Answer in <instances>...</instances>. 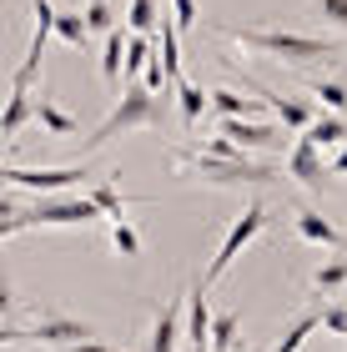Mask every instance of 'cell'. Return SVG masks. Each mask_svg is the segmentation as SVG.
I'll return each instance as SVG.
<instances>
[{
	"label": "cell",
	"instance_id": "9a60e30c",
	"mask_svg": "<svg viewBox=\"0 0 347 352\" xmlns=\"http://www.w3.org/2000/svg\"><path fill=\"white\" fill-rule=\"evenodd\" d=\"M216 131H222V141H232L236 151L272 146V141H277V126H262V121H222Z\"/></svg>",
	"mask_w": 347,
	"mask_h": 352
},
{
	"label": "cell",
	"instance_id": "1f68e13d",
	"mask_svg": "<svg viewBox=\"0 0 347 352\" xmlns=\"http://www.w3.org/2000/svg\"><path fill=\"white\" fill-rule=\"evenodd\" d=\"M197 21H201L197 0H171V25H177V30H192Z\"/></svg>",
	"mask_w": 347,
	"mask_h": 352
},
{
	"label": "cell",
	"instance_id": "e0dca14e",
	"mask_svg": "<svg viewBox=\"0 0 347 352\" xmlns=\"http://www.w3.org/2000/svg\"><path fill=\"white\" fill-rule=\"evenodd\" d=\"M302 141H312V146H347V116H317V121H312L307 126V131H302Z\"/></svg>",
	"mask_w": 347,
	"mask_h": 352
},
{
	"label": "cell",
	"instance_id": "6da1fadb",
	"mask_svg": "<svg viewBox=\"0 0 347 352\" xmlns=\"http://www.w3.org/2000/svg\"><path fill=\"white\" fill-rule=\"evenodd\" d=\"M216 36H227L242 51L287 60V66H312V60H333L342 56V41H317V36H297V30H267V25H216Z\"/></svg>",
	"mask_w": 347,
	"mask_h": 352
},
{
	"label": "cell",
	"instance_id": "4dcf8cb0",
	"mask_svg": "<svg viewBox=\"0 0 347 352\" xmlns=\"http://www.w3.org/2000/svg\"><path fill=\"white\" fill-rule=\"evenodd\" d=\"M317 317H322V327L333 332V338L342 342V352H347V302H333V307H322Z\"/></svg>",
	"mask_w": 347,
	"mask_h": 352
},
{
	"label": "cell",
	"instance_id": "74e56055",
	"mask_svg": "<svg viewBox=\"0 0 347 352\" xmlns=\"http://www.w3.org/2000/svg\"><path fill=\"white\" fill-rule=\"evenodd\" d=\"M232 352H251V347H247V342H236V347H232Z\"/></svg>",
	"mask_w": 347,
	"mask_h": 352
},
{
	"label": "cell",
	"instance_id": "836d02e7",
	"mask_svg": "<svg viewBox=\"0 0 347 352\" xmlns=\"http://www.w3.org/2000/svg\"><path fill=\"white\" fill-rule=\"evenodd\" d=\"M15 312V297H10V277L0 272V317H10Z\"/></svg>",
	"mask_w": 347,
	"mask_h": 352
},
{
	"label": "cell",
	"instance_id": "7a4b0ae2",
	"mask_svg": "<svg viewBox=\"0 0 347 352\" xmlns=\"http://www.w3.org/2000/svg\"><path fill=\"white\" fill-rule=\"evenodd\" d=\"M171 162H177L181 176H192V182H207V186H267L277 182L282 166H267V162H212V156H197L192 146H171Z\"/></svg>",
	"mask_w": 347,
	"mask_h": 352
},
{
	"label": "cell",
	"instance_id": "7402d4cb",
	"mask_svg": "<svg viewBox=\"0 0 347 352\" xmlns=\"http://www.w3.org/2000/svg\"><path fill=\"white\" fill-rule=\"evenodd\" d=\"M146 66H151V36H131L126 41V60H121L126 81L136 86V76H146Z\"/></svg>",
	"mask_w": 347,
	"mask_h": 352
},
{
	"label": "cell",
	"instance_id": "603a6c76",
	"mask_svg": "<svg viewBox=\"0 0 347 352\" xmlns=\"http://www.w3.org/2000/svg\"><path fill=\"white\" fill-rule=\"evenodd\" d=\"M81 21H86V36H111V30H116V10H111V0H86Z\"/></svg>",
	"mask_w": 347,
	"mask_h": 352
},
{
	"label": "cell",
	"instance_id": "d4e9b609",
	"mask_svg": "<svg viewBox=\"0 0 347 352\" xmlns=\"http://www.w3.org/2000/svg\"><path fill=\"white\" fill-rule=\"evenodd\" d=\"M30 206H21L15 197H0V242H5V236H15V232H30Z\"/></svg>",
	"mask_w": 347,
	"mask_h": 352
},
{
	"label": "cell",
	"instance_id": "7c38bea8",
	"mask_svg": "<svg viewBox=\"0 0 347 352\" xmlns=\"http://www.w3.org/2000/svg\"><path fill=\"white\" fill-rule=\"evenodd\" d=\"M181 307L186 297H171L151 322V338H146V352H177V338H181Z\"/></svg>",
	"mask_w": 347,
	"mask_h": 352
},
{
	"label": "cell",
	"instance_id": "f1b7e54d",
	"mask_svg": "<svg viewBox=\"0 0 347 352\" xmlns=\"http://www.w3.org/2000/svg\"><path fill=\"white\" fill-rule=\"evenodd\" d=\"M312 287H317V292H337V287H347V257L322 262L317 272H312Z\"/></svg>",
	"mask_w": 347,
	"mask_h": 352
},
{
	"label": "cell",
	"instance_id": "8992f818",
	"mask_svg": "<svg viewBox=\"0 0 347 352\" xmlns=\"http://www.w3.org/2000/svg\"><path fill=\"white\" fill-rule=\"evenodd\" d=\"M25 217L30 227H91V221H101L91 197H41Z\"/></svg>",
	"mask_w": 347,
	"mask_h": 352
},
{
	"label": "cell",
	"instance_id": "3957f363",
	"mask_svg": "<svg viewBox=\"0 0 347 352\" xmlns=\"http://www.w3.org/2000/svg\"><path fill=\"white\" fill-rule=\"evenodd\" d=\"M141 126H161V101H156L146 86H126L121 101H116V111L81 141V151H101L106 141H116V136H126V131H141Z\"/></svg>",
	"mask_w": 347,
	"mask_h": 352
},
{
	"label": "cell",
	"instance_id": "9c48e42d",
	"mask_svg": "<svg viewBox=\"0 0 347 352\" xmlns=\"http://www.w3.org/2000/svg\"><path fill=\"white\" fill-rule=\"evenodd\" d=\"M287 176L302 191H322V182H327V166H322V151L312 146V141H302L297 136L292 141V151H287Z\"/></svg>",
	"mask_w": 347,
	"mask_h": 352
},
{
	"label": "cell",
	"instance_id": "83f0119b",
	"mask_svg": "<svg viewBox=\"0 0 347 352\" xmlns=\"http://www.w3.org/2000/svg\"><path fill=\"white\" fill-rule=\"evenodd\" d=\"M126 25H131V36H151V30L161 25V10H156V0H131V15H126Z\"/></svg>",
	"mask_w": 347,
	"mask_h": 352
},
{
	"label": "cell",
	"instance_id": "e575fe53",
	"mask_svg": "<svg viewBox=\"0 0 347 352\" xmlns=\"http://www.w3.org/2000/svg\"><path fill=\"white\" fill-rule=\"evenodd\" d=\"M66 352H131V347H111V342H76Z\"/></svg>",
	"mask_w": 347,
	"mask_h": 352
},
{
	"label": "cell",
	"instance_id": "8d00e7d4",
	"mask_svg": "<svg viewBox=\"0 0 347 352\" xmlns=\"http://www.w3.org/2000/svg\"><path fill=\"white\" fill-rule=\"evenodd\" d=\"M5 342H21V327H5V322H0V347H5Z\"/></svg>",
	"mask_w": 347,
	"mask_h": 352
},
{
	"label": "cell",
	"instance_id": "ffe728a7",
	"mask_svg": "<svg viewBox=\"0 0 347 352\" xmlns=\"http://www.w3.org/2000/svg\"><path fill=\"white\" fill-rule=\"evenodd\" d=\"M317 327H322V317H317V312H302V317H297V322L277 338V347H272V352H302V342H307Z\"/></svg>",
	"mask_w": 347,
	"mask_h": 352
},
{
	"label": "cell",
	"instance_id": "ac0fdd59",
	"mask_svg": "<svg viewBox=\"0 0 347 352\" xmlns=\"http://www.w3.org/2000/svg\"><path fill=\"white\" fill-rule=\"evenodd\" d=\"M126 41H131V36H126V30L116 25L111 36H106V45H101V81H106V86H116V81H121V60H126Z\"/></svg>",
	"mask_w": 347,
	"mask_h": 352
},
{
	"label": "cell",
	"instance_id": "cb8c5ba5",
	"mask_svg": "<svg viewBox=\"0 0 347 352\" xmlns=\"http://www.w3.org/2000/svg\"><path fill=\"white\" fill-rule=\"evenodd\" d=\"M177 106H181V121L197 126L201 111H207V91H201L197 81H181V86H177Z\"/></svg>",
	"mask_w": 347,
	"mask_h": 352
},
{
	"label": "cell",
	"instance_id": "30bf717a",
	"mask_svg": "<svg viewBox=\"0 0 347 352\" xmlns=\"http://www.w3.org/2000/svg\"><path fill=\"white\" fill-rule=\"evenodd\" d=\"M186 338H192V352H212V302L201 282H192L186 292Z\"/></svg>",
	"mask_w": 347,
	"mask_h": 352
},
{
	"label": "cell",
	"instance_id": "277c9868",
	"mask_svg": "<svg viewBox=\"0 0 347 352\" xmlns=\"http://www.w3.org/2000/svg\"><path fill=\"white\" fill-rule=\"evenodd\" d=\"M262 227H267V201H251L247 212H242V217H236L232 227H227V236H222V247H216L212 267L201 272L197 282H201V287L212 292V282H216V277H227V272H232V262L242 257V252H247L251 242H257V236H262Z\"/></svg>",
	"mask_w": 347,
	"mask_h": 352
},
{
	"label": "cell",
	"instance_id": "d6986e66",
	"mask_svg": "<svg viewBox=\"0 0 347 352\" xmlns=\"http://www.w3.org/2000/svg\"><path fill=\"white\" fill-rule=\"evenodd\" d=\"M36 121H41L56 141H60V136H76V121H71L66 111H60V106L51 101V91H41V101H36Z\"/></svg>",
	"mask_w": 347,
	"mask_h": 352
},
{
	"label": "cell",
	"instance_id": "4fadbf2b",
	"mask_svg": "<svg viewBox=\"0 0 347 352\" xmlns=\"http://www.w3.org/2000/svg\"><path fill=\"white\" fill-rule=\"evenodd\" d=\"M207 106L216 111V121H251L262 111L257 96H242V91H232V86H216L207 91Z\"/></svg>",
	"mask_w": 347,
	"mask_h": 352
},
{
	"label": "cell",
	"instance_id": "5bb4252c",
	"mask_svg": "<svg viewBox=\"0 0 347 352\" xmlns=\"http://www.w3.org/2000/svg\"><path fill=\"white\" fill-rule=\"evenodd\" d=\"M297 232H302L307 242H317V247H337V252H347V232L337 227V221H327L322 212H312V206H302V212H297Z\"/></svg>",
	"mask_w": 347,
	"mask_h": 352
},
{
	"label": "cell",
	"instance_id": "ba28073f",
	"mask_svg": "<svg viewBox=\"0 0 347 352\" xmlns=\"http://www.w3.org/2000/svg\"><path fill=\"white\" fill-rule=\"evenodd\" d=\"M247 91L257 96L262 106H272L277 116H282V126H287V131H307V126L317 121V106H312L307 96H272V91H267L262 81H247Z\"/></svg>",
	"mask_w": 347,
	"mask_h": 352
},
{
	"label": "cell",
	"instance_id": "f35d334b",
	"mask_svg": "<svg viewBox=\"0 0 347 352\" xmlns=\"http://www.w3.org/2000/svg\"><path fill=\"white\" fill-rule=\"evenodd\" d=\"M342 297H347V287H342Z\"/></svg>",
	"mask_w": 347,
	"mask_h": 352
},
{
	"label": "cell",
	"instance_id": "484cf974",
	"mask_svg": "<svg viewBox=\"0 0 347 352\" xmlns=\"http://www.w3.org/2000/svg\"><path fill=\"white\" fill-rule=\"evenodd\" d=\"M307 91L327 106V116H347V86L342 81H307Z\"/></svg>",
	"mask_w": 347,
	"mask_h": 352
},
{
	"label": "cell",
	"instance_id": "4316f807",
	"mask_svg": "<svg viewBox=\"0 0 347 352\" xmlns=\"http://www.w3.org/2000/svg\"><path fill=\"white\" fill-rule=\"evenodd\" d=\"M51 36H60V41H66V45H81V51H86V21H81V10H56V30H51Z\"/></svg>",
	"mask_w": 347,
	"mask_h": 352
},
{
	"label": "cell",
	"instance_id": "52a82bcc",
	"mask_svg": "<svg viewBox=\"0 0 347 352\" xmlns=\"http://www.w3.org/2000/svg\"><path fill=\"white\" fill-rule=\"evenodd\" d=\"M21 342H45V347H76V342H96V327L81 317H41L36 327H21Z\"/></svg>",
	"mask_w": 347,
	"mask_h": 352
},
{
	"label": "cell",
	"instance_id": "44dd1931",
	"mask_svg": "<svg viewBox=\"0 0 347 352\" xmlns=\"http://www.w3.org/2000/svg\"><path fill=\"white\" fill-rule=\"evenodd\" d=\"M236 332H242V317L236 312H212V352H232L242 342Z\"/></svg>",
	"mask_w": 347,
	"mask_h": 352
},
{
	"label": "cell",
	"instance_id": "2e32d148",
	"mask_svg": "<svg viewBox=\"0 0 347 352\" xmlns=\"http://www.w3.org/2000/svg\"><path fill=\"white\" fill-rule=\"evenodd\" d=\"M30 116H36V101H30V91H10V96H5V111H0V141H10Z\"/></svg>",
	"mask_w": 347,
	"mask_h": 352
},
{
	"label": "cell",
	"instance_id": "f546056e",
	"mask_svg": "<svg viewBox=\"0 0 347 352\" xmlns=\"http://www.w3.org/2000/svg\"><path fill=\"white\" fill-rule=\"evenodd\" d=\"M111 247H116V257H141V232L131 221H111Z\"/></svg>",
	"mask_w": 347,
	"mask_h": 352
},
{
	"label": "cell",
	"instance_id": "5b68a950",
	"mask_svg": "<svg viewBox=\"0 0 347 352\" xmlns=\"http://www.w3.org/2000/svg\"><path fill=\"white\" fill-rule=\"evenodd\" d=\"M86 166H5L0 162V182L5 186H21V191H41V197H60V191H71V186H81L86 182Z\"/></svg>",
	"mask_w": 347,
	"mask_h": 352
},
{
	"label": "cell",
	"instance_id": "d590c367",
	"mask_svg": "<svg viewBox=\"0 0 347 352\" xmlns=\"http://www.w3.org/2000/svg\"><path fill=\"white\" fill-rule=\"evenodd\" d=\"M327 176H347V146L333 156V166H327Z\"/></svg>",
	"mask_w": 347,
	"mask_h": 352
},
{
	"label": "cell",
	"instance_id": "8fae6325",
	"mask_svg": "<svg viewBox=\"0 0 347 352\" xmlns=\"http://www.w3.org/2000/svg\"><path fill=\"white\" fill-rule=\"evenodd\" d=\"M86 197H91V206H96L106 221H126V212H131V206H151V197H126L111 176H101V182L91 186Z\"/></svg>",
	"mask_w": 347,
	"mask_h": 352
},
{
	"label": "cell",
	"instance_id": "d6a6232c",
	"mask_svg": "<svg viewBox=\"0 0 347 352\" xmlns=\"http://www.w3.org/2000/svg\"><path fill=\"white\" fill-rule=\"evenodd\" d=\"M317 10H322L333 25H342V30H347V0H317Z\"/></svg>",
	"mask_w": 347,
	"mask_h": 352
}]
</instances>
